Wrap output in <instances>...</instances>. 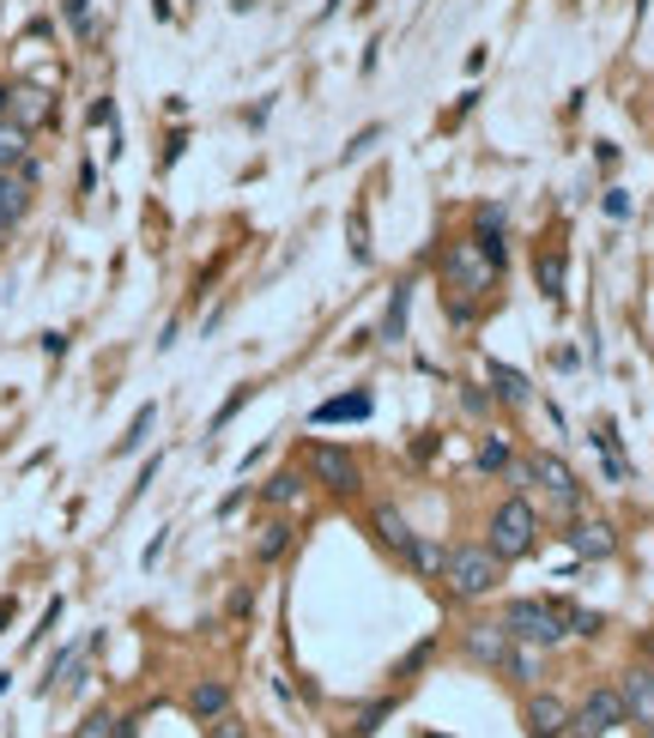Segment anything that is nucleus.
Segmentation results:
<instances>
[{
	"mask_svg": "<svg viewBox=\"0 0 654 738\" xmlns=\"http://www.w3.org/2000/svg\"><path fill=\"white\" fill-rule=\"evenodd\" d=\"M207 738H249V726L236 714H219V721H207Z\"/></svg>",
	"mask_w": 654,
	"mask_h": 738,
	"instance_id": "7c9ffc66",
	"label": "nucleus"
},
{
	"mask_svg": "<svg viewBox=\"0 0 654 738\" xmlns=\"http://www.w3.org/2000/svg\"><path fill=\"white\" fill-rule=\"evenodd\" d=\"M431 648H436V642H419V648L406 654V660H400V678H406V672H419V666L431 660Z\"/></svg>",
	"mask_w": 654,
	"mask_h": 738,
	"instance_id": "473e14b6",
	"label": "nucleus"
},
{
	"mask_svg": "<svg viewBox=\"0 0 654 738\" xmlns=\"http://www.w3.org/2000/svg\"><path fill=\"white\" fill-rule=\"evenodd\" d=\"M503 672H510V678H522V684H534V678H539V666H534V654H527L522 642H515V654H510V666H503Z\"/></svg>",
	"mask_w": 654,
	"mask_h": 738,
	"instance_id": "cd10ccee",
	"label": "nucleus"
},
{
	"mask_svg": "<svg viewBox=\"0 0 654 738\" xmlns=\"http://www.w3.org/2000/svg\"><path fill=\"white\" fill-rule=\"evenodd\" d=\"M109 733H116V714H109V708L85 714V726H79V738H109Z\"/></svg>",
	"mask_w": 654,
	"mask_h": 738,
	"instance_id": "c85d7f7f",
	"label": "nucleus"
},
{
	"mask_svg": "<svg viewBox=\"0 0 654 738\" xmlns=\"http://www.w3.org/2000/svg\"><path fill=\"white\" fill-rule=\"evenodd\" d=\"M61 13H67V25H73L79 37H92V0H61Z\"/></svg>",
	"mask_w": 654,
	"mask_h": 738,
	"instance_id": "bb28decb",
	"label": "nucleus"
},
{
	"mask_svg": "<svg viewBox=\"0 0 654 738\" xmlns=\"http://www.w3.org/2000/svg\"><path fill=\"white\" fill-rule=\"evenodd\" d=\"M7 623H13V599H0V635H7Z\"/></svg>",
	"mask_w": 654,
	"mask_h": 738,
	"instance_id": "f704fd0d",
	"label": "nucleus"
},
{
	"mask_svg": "<svg viewBox=\"0 0 654 738\" xmlns=\"http://www.w3.org/2000/svg\"><path fill=\"white\" fill-rule=\"evenodd\" d=\"M406 303H412V279H400L388 297V315H382V339H406Z\"/></svg>",
	"mask_w": 654,
	"mask_h": 738,
	"instance_id": "412c9836",
	"label": "nucleus"
},
{
	"mask_svg": "<svg viewBox=\"0 0 654 738\" xmlns=\"http://www.w3.org/2000/svg\"><path fill=\"white\" fill-rule=\"evenodd\" d=\"M291 532H297L291 520H267L261 539H255V558H261V563H279V558L291 551Z\"/></svg>",
	"mask_w": 654,
	"mask_h": 738,
	"instance_id": "6ab92c4d",
	"label": "nucleus"
},
{
	"mask_svg": "<svg viewBox=\"0 0 654 738\" xmlns=\"http://www.w3.org/2000/svg\"><path fill=\"white\" fill-rule=\"evenodd\" d=\"M370 527H376V539H382V544L394 551V558L406 563V544H412V527H406V515H400V508H394V503H376V508H370Z\"/></svg>",
	"mask_w": 654,
	"mask_h": 738,
	"instance_id": "f8f14e48",
	"label": "nucleus"
},
{
	"mask_svg": "<svg viewBox=\"0 0 654 738\" xmlns=\"http://www.w3.org/2000/svg\"><path fill=\"white\" fill-rule=\"evenodd\" d=\"M503 630L522 642V648H558L563 635V606L558 599H515L510 611H503Z\"/></svg>",
	"mask_w": 654,
	"mask_h": 738,
	"instance_id": "7ed1b4c3",
	"label": "nucleus"
},
{
	"mask_svg": "<svg viewBox=\"0 0 654 738\" xmlns=\"http://www.w3.org/2000/svg\"><path fill=\"white\" fill-rule=\"evenodd\" d=\"M527 479L546 484L551 503H558L563 515H576V508H582V484H576V472L563 467L558 454H527Z\"/></svg>",
	"mask_w": 654,
	"mask_h": 738,
	"instance_id": "423d86ee",
	"label": "nucleus"
},
{
	"mask_svg": "<svg viewBox=\"0 0 654 738\" xmlns=\"http://www.w3.org/2000/svg\"><path fill=\"white\" fill-rule=\"evenodd\" d=\"M152 424H157V406H140V412H133V424H128V436L116 442V454H133V448H145V436H152Z\"/></svg>",
	"mask_w": 654,
	"mask_h": 738,
	"instance_id": "5701e85b",
	"label": "nucleus"
},
{
	"mask_svg": "<svg viewBox=\"0 0 654 738\" xmlns=\"http://www.w3.org/2000/svg\"><path fill=\"white\" fill-rule=\"evenodd\" d=\"M370 412H376V400H370V388H358V394H340V400L315 406V424H358Z\"/></svg>",
	"mask_w": 654,
	"mask_h": 738,
	"instance_id": "2eb2a0df",
	"label": "nucleus"
},
{
	"mask_svg": "<svg viewBox=\"0 0 654 738\" xmlns=\"http://www.w3.org/2000/svg\"><path fill=\"white\" fill-rule=\"evenodd\" d=\"M649 738H654V726H649Z\"/></svg>",
	"mask_w": 654,
	"mask_h": 738,
	"instance_id": "c9c22d12",
	"label": "nucleus"
},
{
	"mask_svg": "<svg viewBox=\"0 0 654 738\" xmlns=\"http://www.w3.org/2000/svg\"><path fill=\"white\" fill-rule=\"evenodd\" d=\"M563 721H570L563 696H551V690L527 696V726H534V738H558V733H563Z\"/></svg>",
	"mask_w": 654,
	"mask_h": 738,
	"instance_id": "ddd939ff",
	"label": "nucleus"
},
{
	"mask_svg": "<svg viewBox=\"0 0 654 738\" xmlns=\"http://www.w3.org/2000/svg\"><path fill=\"white\" fill-rule=\"evenodd\" d=\"M55 116V104H49V91L43 85H7V121H19V128H43V121Z\"/></svg>",
	"mask_w": 654,
	"mask_h": 738,
	"instance_id": "9d476101",
	"label": "nucleus"
},
{
	"mask_svg": "<svg viewBox=\"0 0 654 738\" xmlns=\"http://www.w3.org/2000/svg\"><path fill=\"white\" fill-rule=\"evenodd\" d=\"M503 272V248H484L479 236H460L443 248V279L448 291H491Z\"/></svg>",
	"mask_w": 654,
	"mask_h": 738,
	"instance_id": "f257e3e1",
	"label": "nucleus"
},
{
	"mask_svg": "<svg viewBox=\"0 0 654 738\" xmlns=\"http://www.w3.org/2000/svg\"><path fill=\"white\" fill-rule=\"evenodd\" d=\"M394 708H400V702H394V696H382V702H364V708H358V721H352V733H358V738H370V733H376V726L388 721Z\"/></svg>",
	"mask_w": 654,
	"mask_h": 738,
	"instance_id": "b1692460",
	"label": "nucleus"
},
{
	"mask_svg": "<svg viewBox=\"0 0 654 738\" xmlns=\"http://www.w3.org/2000/svg\"><path fill=\"white\" fill-rule=\"evenodd\" d=\"M618 721H624V696H618L612 684H594L588 696H582V708L570 714V726H576L582 738H606Z\"/></svg>",
	"mask_w": 654,
	"mask_h": 738,
	"instance_id": "39448f33",
	"label": "nucleus"
},
{
	"mask_svg": "<svg viewBox=\"0 0 654 738\" xmlns=\"http://www.w3.org/2000/svg\"><path fill=\"white\" fill-rule=\"evenodd\" d=\"M491 551H498L503 563L510 558H527L539 544V515H534V503H522V496H510V503H498L491 508Z\"/></svg>",
	"mask_w": 654,
	"mask_h": 738,
	"instance_id": "20e7f679",
	"label": "nucleus"
},
{
	"mask_svg": "<svg viewBox=\"0 0 654 738\" xmlns=\"http://www.w3.org/2000/svg\"><path fill=\"white\" fill-rule=\"evenodd\" d=\"M570 544H576L582 558H612V527H606V520H576V527H570Z\"/></svg>",
	"mask_w": 654,
	"mask_h": 738,
	"instance_id": "dca6fc26",
	"label": "nucleus"
},
{
	"mask_svg": "<svg viewBox=\"0 0 654 738\" xmlns=\"http://www.w3.org/2000/svg\"><path fill=\"white\" fill-rule=\"evenodd\" d=\"M491 388H498L503 406H527V400H534V382H527L522 370H510V363H491Z\"/></svg>",
	"mask_w": 654,
	"mask_h": 738,
	"instance_id": "f3484780",
	"label": "nucleus"
},
{
	"mask_svg": "<svg viewBox=\"0 0 654 738\" xmlns=\"http://www.w3.org/2000/svg\"><path fill=\"white\" fill-rule=\"evenodd\" d=\"M25 152H31V133L19 128V121H7V116H0V176L25 164Z\"/></svg>",
	"mask_w": 654,
	"mask_h": 738,
	"instance_id": "a211bd4d",
	"label": "nucleus"
},
{
	"mask_svg": "<svg viewBox=\"0 0 654 738\" xmlns=\"http://www.w3.org/2000/svg\"><path fill=\"white\" fill-rule=\"evenodd\" d=\"M346 231H352V260H370V243H364V212H352V224H346Z\"/></svg>",
	"mask_w": 654,
	"mask_h": 738,
	"instance_id": "2f4dec72",
	"label": "nucleus"
},
{
	"mask_svg": "<svg viewBox=\"0 0 654 738\" xmlns=\"http://www.w3.org/2000/svg\"><path fill=\"white\" fill-rule=\"evenodd\" d=\"M376 140H382V128H364V133H358L352 145H346V157H364V152H370V145H376Z\"/></svg>",
	"mask_w": 654,
	"mask_h": 738,
	"instance_id": "72a5a7b5",
	"label": "nucleus"
},
{
	"mask_svg": "<svg viewBox=\"0 0 654 738\" xmlns=\"http://www.w3.org/2000/svg\"><path fill=\"white\" fill-rule=\"evenodd\" d=\"M510 654H515V635L503 630V623H467V660L472 666H510Z\"/></svg>",
	"mask_w": 654,
	"mask_h": 738,
	"instance_id": "6e6552de",
	"label": "nucleus"
},
{
	"mask_svg": "<svg viewBox=\"0 0 654 738\" xmlns=\"http://www.w3.org/2000/svg\"><path fill=\"white\" fill-rule=\"evenodd\" d=\"M249 400H255V388H236V394H231V400H224V406H219V418H212V430H224V424H231V418H236V412H243V406H249Z\"/></svg>",
	"mask_w": 654,
	"mask_h": 738,
	"instance_id": "c756f323",
	"label": "nucleus"
},
{
	"mask_svg": "<svg viewBox=\"0 0 654 738\" xmlns=\"http://www.w3.org/2000/svg\"><path fill=\"white\" fill-rule=\"evenodd\" d=\"M31 181H37V169H31V164H19V169L0 176V236L19 231V219L31 212Z\"/></svg>",
	"mask_w": 654,
	"mask_h": 738,
	"instance_id": "1a4fd4ad",
	"label": "nucleus"
},
{
	"mask_svg": "<svg viewBox=\"0 0 654 738\" xmlns=\"http://www.w3.org/2000/svg\"><path fill=\"white\" fill-rule=\"evenodd\" d=\"M310 472H315V479H322L334 496H352V491H358V460H352L346 448H334V442H315V448H310Z\"/></svg>",
	"mask_w": 654,
	"mask_h": 738,
	"instance_id": "0eeeda50",
	"label": "nucleus"
},
{
	"mask_svg": "<svg viewBox=\"0 0 654 738\" xmlns=\"http://www.w3.org/2000/svg\"><path fill=\"white\" fill-rule=\"evenodd\" d=\"M406 563H412L419 575H436V582H443V563H448V551H443V544H431V539H419V532H412V544H406Z\"/></svg>",
	"mask_w": 654,
	"mask_h": 738,
	"instance_id": "aec40b11",
	"label": "nucleus"
},
{
	"mask_svg": "<svg viewBox=\"0 0 654 738\" xmlns=\"http://www.w3.org/2000/svg\"><path fill=\"white\" fill-rule=\"evenodd\" d=\"M261 496H267V503H297V496H303V479H297V472H279V479L261 484Z\"/></svg>",
	"mask_w": 654,
	"mask_h": 738,
	"instance_id": "393cba45",
	"label": "nucleus"
},
{
	"mask_svg": "<svg viewBox=\"0 0 654 738\" xmlns=\"http://www.w3.org/2000/svg\"><path fill=\"white\" fill-rule=\"evenodd\" d=\"M443 582H448V594L479 599V594H491V587L503 582V558L491 551V544H448Z\"/></svg>",
	"mask_w": 654,
	"mask_h": 738,
	"instance_id": "f03ea898",
	"label": "nucleus"
},
{
	"mask_svg": "<svg viewBox=\"0 0 654 738\" xmlns=\"http://www.w3.org/2000/svg\"><path fill=\"white\" fill-rule=\"evenodd\" d=\"M618 696H624V714L642 726H654V672L649 666H637V672H624V684H618Z\"/></svg>",
	"mask_w": 654,
	"mask_h": 738,
	"instance_id": "9b49d317",
	"label": "nucleus"
},
{
	"mask_svg": "<svg viewBox=\"0 0 654 738\" xmlns=\"http://www.w3.org/2000/svg\"><path fill=\"white\" fill-rule=\"evenodd\" d=\"M503 467H510V442L491 436V442L479 448V472H503Z\"/></svg>",
	"mask_w": 654,
	"mask_h": 738,
	"instance_id": "a878e982",
	"label": "nucleus"
},
{
	"mask_svg": "<svg viewBox=\"0 0 654 738\" xmlns=\"http://www.w3.org/2000/svg\"><path fill=\"white\" fill-rule=\"evenodd\" d=\"M188 714H195V721H219V714H231V684H224V678H200V684L188 690Z\"/></svg>",
	"mask_w": 654,
	"mask_h": 738,
	"instance_id": "4468645a",
	"label": "nucleus"
},
{
	"mask_svg": "<svg viewBox=\"0 0 654 738\" xmlns=\"http://www.w3.org/2000/svg\"><path fill=\"white\" fill-rule=\"evenodd\" d=\"M534 279H539V291H546V297H563V255H558V248L534 260Z\"/></svg>",
	"mask_w": 654,
	"mask_h": 738,
	"instance_id": "4be33fe9",
	"label": "nucleus"
}]
</instances>
